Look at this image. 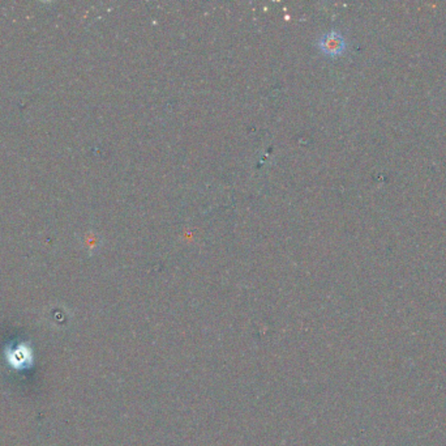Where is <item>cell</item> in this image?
<instances>
[{"mask_svg":"<svg viewBox=\"0 0 446 446\" xmlns=\"http://www.w3.org/2000/svg\"><path fill=\"white\" fill-rule=\"evenodd\" d=\"M317 46L326 57L337 58L341 57L347 49V42L341 32L330 31L320 37V40L317 41Z\"/></svg>","mask_w":446,"mask_h":446,"instance_id":"obj_1","label":"cell"}]
</instances>
